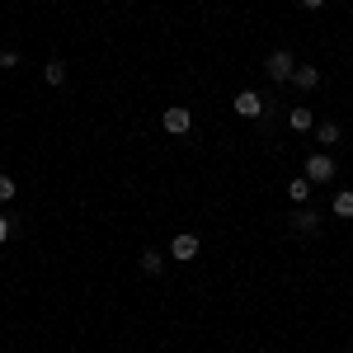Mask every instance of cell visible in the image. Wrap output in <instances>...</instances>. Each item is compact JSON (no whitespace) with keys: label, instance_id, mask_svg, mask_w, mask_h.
Wrapping results in <instances>:
<instances>
[{"label":"cell","instance_id":"obj_16","mask_svg":"<svg viewBox=\"0 0 353 353\" xmlns=\"http://www.w3.org/2000/svg\"><path fill=\"white\" fill-rule=\"evenodd\" d=\"M301 5H306V10H321V5H325V0H301Z\"/></svg>","mask_w":353,"mask_h":353},{"label":"cell","instance_id":"obj_11","mask_svg":"<svg viewBox=\"0 0 353 353\" xmlns=\"http://www.w3.org/2000/svg\"><path fill=\"white\" fill-rule=\"evenodd\" d=\"M292 226H297L301 236H311V231L321 226V217H316V212H297V217H292Z\"/></svg>","mask_w":353,"mask_h":353},{"label":"cell","instance_id":"obj_8","mask_svg":"<svg viewBox=\"0 0 353 353\" xmlns=\"http://www.w3.org/2000/svg\"><path fill=\"white\" fill-rule=\"evenodd\" d=\"M161 269H165L161 250H141V273H161Z\"/></svg>","mask_w":353,"mask_h":353},{"label":"cell","instance_id":"obj_2","mask_svg":"<svg viewBox=\"0 0 353 353\" xmlns=\"http://www.w3.org/2000/svg\"><path fill=\"white\" fill-rule=\"evenodd\" d=\"M264 71H269L273 81H292V71H297V61H292V52H269V61H264Z\"/></svg>","mask_w":353,"mask_h":353},{"label":"cell","instance_id":"obj_9","mask_svg":"<svg viewBox=\"0 0 353 353\" xmlns=\"http://www.w3.org/2000/svg\"><path fill=\"white\" fill-rule=\"evenodd\" d=\"M330 208H334V217H353V193L349 189L334 193V203H330Z\"/></svg>","mask_w":353,"mask_h":353},{"label":"cell","instance_id":"obj_1","mask_svg":"<svg viewBox=\"0 0 353 353\" xmlns=\"http://www.w3.org/2000/svg\"><path fill=\"white\" fill-rule=\"evenodd\" d=\"M198 250H203V241H198L193 231H184V236H174V241H170V259H179V264H193V259H198Z\"/></svg>","mask_w":353,"mask_h":353},{"label":"cell","instance_id":"obj_3","mask_svg":"<svg viewBox=\"0 0 353 353\" xmlns=\"http://www.w3.org/2000/svg\"><path fill=\"white\" fill-rule=\"evenodd\" d=\"M306 179H316V184L334 179V161H330L325 151H311V156H306Z\"/></svg>","mask_w":353,"mask_h":353},{"label":"cell","instance_id":"obj_13","mask_svg":"<svg viewBox=\"0 0 353 353\" xmlns=\"http://www.w3.org/2000/svg\"><path fill=\"white\" fill-rule=\"evenodd\" d=\"M288 123H292L297 132H306V128H311V109H292V118H288Z\"/></svg>","mask_w":353,"mask_h":353},{"label":"cell","instance_id":"obj_10","mask_svg":"<svg viewBox=\"0 0 353 353\" xmlns=\"http://www.w3.org/2000/svg\"><path fill=\"white\" fill-rule=\"evenodd\" d=\"M288 198H292V203H306V198H311V179H292V184H288Z\"/></svg>","mask_w":353,"mask_h":353},{"label":"cell","instance_id":"obj_7","mask_svg":"<svg viewBox=\"0 0 353 353\" xmlns=\"http://www.w3.org/2000/svg\"><path fill=\"white\" fill-rule=\"evenodd\" d=\"M43 81L52 85V90H57V85H66V61H57V57H52V61L43 66Z\"/></svg>","mask_w":353,"mask_h":353},{"label":"cell","instance_id":"obj_6","mask_svg":"<svg viewBox=\"0 0 353 353\" xmlns=\"http://www.w3.org/2000/svg\"><path fill=\"white\" fill-rule=\"evenodd\" d=\"M292 81H297V90H316V85H321V71H316V66H297Z\"/></svg>","mask_w":353,"mask_h":353},{"label":"cell","instance_id":"obj_15","mask_svg":"<svg viewBox=\"0 0 353 353\" xmlns=\"http://www.w3.org/2000/svg\"><path fill=\"white\" fill-rule=\"evenodd\" d=\"M10 241V217H0V245Z\"/></svg>","mask_w":353,"mask_h":353},{"label":"cell","instance_id":"obj_12","mask_svg":"<svg viewBox=\"0 0 353 353\" xmlns=\"http://www.w3.org/2000/svg\"><path fill=\"white\" fill-rule=\"evenodd\" d=\"M316 137H321V146H334V141H339V123H321Z\"/></svg>","mask_w":353,"mask_h":353},{"label":"cell","instance_id":"obj_14","mask_svg":"<svg viewBox=\"0 0 353 353\" xmlns=\"http://www.w3.org/2000/svg\"><path fill=\"white\" fill-rule=\"evenodd\" d=\"M0 203H14V179L10 174H0Z\"/></svg>","mask_w":353,"mask_h":353},{"label":"cell","instance_id":"obj_4","mask_svg":"<svg viewBox=\"0 0 353 353\" xmlns=\"http://www.w3.org/2000/svg\"><path fill=\"white\" fill-rule=\"evenodd\" d=\"M161 123H165V132L184 137V132H189V128H193V113L184 109V104H170V109H165V118H161Z\"/></svg>","mask_w":353,"mask_h":353},{"label":"cell","instance_id":"obj_5","mask_svg":"<svg viewBox=\"0 0 353 353\" xmlns=\"http://www.w3.org/2000/svg\"><path fill=\"white\" fill-rule=\"evenodd\" d=\"M236 113H241V118H259V113H264V94H259V90H241V94H236Z\"/></svg>","mask_w":353,"mask_h":353}]
</instances>
